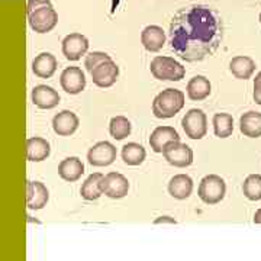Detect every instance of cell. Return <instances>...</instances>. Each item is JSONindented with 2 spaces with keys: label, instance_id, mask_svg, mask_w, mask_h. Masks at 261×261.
I'll use <instances>...</instances> for the list:
<instances>
[{
  "label": "cell",
  "instance_id": "1",
  "mask_svg": "<svg viewBox=\"0 0 261 261\" xmlns=\"http://www.w3.org/2000/svg\"><path fill=\"white\" fill-rule=\"evenodd\" d=\"M224 38L221 15L206 5L181 8L170 22V45L187 63L214 56Z\"/></svg>",
  "mask_w": 261,
  "mask_h": 261
},
{
  "label": "cell",
  "instance_id": "2",
  "mask_svg": "<svg viewBox=\"0 0 261 261\" xmlns=\"http://www.w3.org/2000/svg\"><path fill=\"white\" fill-rule=\"evenodd\" d=\"M185 106V93L177 89H166L152 102V113L159 119L174 118Z\"/></svg>",
  "mask_w": 261,
  "mask_h": 261
},
{
  "label": "cell",
  "instance_id": "3",
  "mask_svg": "<svg viewBox=\"0 0 261 261\" xmlns=\"http://www.w3.org/2000/svg\"><path fill=\"white\" fill-rule=\"evenodd\" d=\"M149 70H151V74L161 82H164V80L180 82L186 75L185 67L178 61H176L173 57H154L151 61V65H149Z\"/></svg>",
  "mask_w": 261,
  "mask_h": 261
},
{
  "label": "cell",
  "instance_id": "4",
  "mask_svg": "<svg viewBox=\"0 0 261 261\" xmlns=\"http://www.w3.org/2000/svg\"><path fill=\"white\" fill-rule=\"evenodd\" d=\"M199 197L206 205H216L224 200L226 195V185L225 180L216 174H209L202 178L199 185Z\"/></svg>",
  "mask_w": 261,
  "mask_h": 261
},
{
  "label": "cell",
  "instance_id": "5",
  "mask_svg": "<svg viewBox=\"0 0 261 261\" xmlns=\"http://www.w3.org/2000/svg\"><path fill=\"white\" fill-rule=\"evenodd\" d=\"M28 23L37 34H47L56 28L58 23V13L53 5L41 6L38 9L28 12Z\"/></svg>",
  "mask_w": 261,
  "mask_h": 261
},
{
  "label": "cell",
  "instance_id": "6",
  "mask_svg": "<svg viewBox=\"0 0 261 261\" xmlns=\"http://www.w3.org/2000/svg\"><path fill=\"white\" fill-rule=\"evenodd\" d=\"M163 155L168 164L177 168H186L193 164V149L180 141L167 144L163 149Z\"/></svg>",
  "mask_w": 261,
  "mask_h": 261
},
{
  "label": "cell",
  "instance_id": "7",
  "mask_svg": "<svg viewBox=\"0 0 261 261\" xmlns=\"http://www.w3.org/2000/svg\"><path fill=\"white\" fill-rule=\"evenodd\" d=\"M181 126L190 140H202L207 132V118L202 109H190L181 119Z\"/></svg>",
  "mask_w": 261,
  "mask_h": 261
},
{
  "label": "cell",
  "instance_id": "8",
  "mask_svg": "<svg viewBox=\"0 0 261 261\" xmlns=\"http://www.w3.org/2000/svg\"><path fill=\"white\" fill-rule=\"evenodd\" d=\"M87 160L94 167H108L116 160V148L108 141H100L89 149Z\"/></svg>",
  "mask_w": 261,
  "mask_h": 261
},
{
  "label": "cell",
  "instance_id": "9",
  "mask_svg": "<svg viewBox=\"0 0 261 261\" xmlns=\"http://www.w3.org/2000/svg\"><path fill=\"white\" fill-rule=\"evenodd\" d=\"M100 187H102L103 195H106L108 197L122 199L129 192V181L121 173H109L103 176Z\"/></svg>",
  "mask_w": 261,
  "mask_h": 261
},
{
  "label": "cell",
  "instance_id": "10",
  "mask_svg": "<svg viewBox=\"0 0 261 261\" xmlns=\"http://www.w3.org/2000/svg\"><path fill=\"white\" fill-rule=\"evenodd\" d=\"M89 51V39L82 34H70L63 39V54L68 61H77Z\"/></svg>",
  "mask_w": 261,
  "mask_h": 261
},
{
  "label": "cell",
  "instance_id": "11",
  "mask_svg": "<svg viewBox=\"0 0 261 261\" xmlns=\"http://www.w3.org/2000/svg\"><path fill=\"white\" fill-rule=\"evenodd\" d=\"M90 74H92V79H93V83L97 87L106 89V87H111V86L116 83V80L119 77V67L113 60L105 61L97 67H94L93 71Z\"/></svg>",
  "mask_w": 261,
  "mask_h": 261
},
{
  "label": "cell",
  "instance_id": "12",
  "mask_svg": "<svg viewBox=\"0 0 261 261\" xmlns=\"http://www.w3.org/2000/svg\"><path fill=\"white\" fill-rule=\"evenodd\" d=\"M60 83L65 93L79 94L86 89V75L79 67H67L61 73Z\"/></svg>",
  "mask_w": 261,
  "mask_h": 261
},
{
  "label": "cell",
  "instance_id": "13",
  "mask_svg": "<svg viewBox=\"0 0 261 261\" xmlns=\"http://www.w3.org/2000/svg\"><path fill=\"white\" fill-rule=\"evenodd\" d=\"M80 125L79 116L71 111H63L57 113L53 119V129L60 137H70L73 135Z\"/></svg>",
  "mask_w": 261,
  "mask_h": 261
},
{
  "label": "cell",
  "instance_id": "14",
  "mask_svg": "<svg viewBox=\"0 0 261 261\" xmlns=\"http://www.w3.org/2000/svg\"><path fill=\"white\" fill-rule=\"evenodd\" d=\"M32 102L39 109H54L57 105L60 103V94L53 87L45 86V84H39L35 86L32 90Z\"/></svg>",
  "mask_w": 261,
  "mask_h": 261
},
{
  "label": "cell",
  "instance_id": "15",
  "mask_svg": "<svg viewBox=\"0 0 261 261\" xmlns=\"http://www.w3.org/2000/svg\"><path fill=\"white\" fill-rule=\"evenodd\" d=\"M141 44L149 53H159L166 44V34L161 27L149 25L141 32Z\"/></svg>",
  "mask_w": 261,
  "mask_h": 261
},
{
  "label": "cell",
  "instance_id": "16",
  "mask_svg": "<svg viewBox=\"0 0 261 261\" xmlns=\"http://www.w3.org/2000/svg\"><path fill=\"white\" fill-rule=\"evenodd\" d=\"M49 192L47 186L41 181H28L27 189V205L32 211H39L47 206Z\"/></svg>",
  "mask_w": 261,
  "mask_h": 261
},
{
  "label": "cell",
  "instance_id": "17",
  "mask_svg": "<svg viewBox=\"0 0 261 261\" xmlns=\"http://www.w3.org/2000/svg\"><path fill=\"white\" fill-rule=\"evenodd\" d=\"M173 141H180L177 130L173 126H159L152 130L149 137V145L154 152H163L164 147Z\"/></svg>",
  "mask_w": 261,
  "mask_h": 261
},
{
  "label": "cell",
  "instance_id": "18",
  "mask_svg": "<svg viewBox=\"0 0 261 261\" xmlns=\"http://www.w3.org/2000/svg\"><path fill=\"white\" fill-rule=\"evenodd\" d=\"M212 92V84L205 75H195L187 83V96L193 102H202Z\"/></svg>",
  "mask_w": 261,
  "mask_h": 261
},
{
  "label": "cell",
  "instance_id": "19",
  "mask_svg": "<svg viewBox=\"0 0 261 261\" xmlns=\"http://www.w3.org/2000/svg\"><path fill=\"white\" fill-rule=\"evenodd\" d=\"M57 58L49 53H42L32 61V71L39 79H51L57 70Z\"/></svg>",
  "mask_w": 261,
  "mask_h": 261
},
{
  "label": "cell",
  "instance_id": "20",
  "mask_svg": "<svg viewBox=\"0 0 261 261\" xmlns=\"http://www.w3.org/2000/svg\"><path fill=\"white\" fill-rule=\"evenodd\" d=\"M58 174L65 181L74 183L84 174V164L77 157H68L60 163Z\"/></svg>",
  "mask_w": 261,
  "mask_h": 261
},
{
  "label": "cell",
  "instance_id": "21",
  "mask_svg": "<svg viewBox=\"0 0 261 261\" xmlns=\"http://www.w3.org/2000/svg\"><path fill=\"white\" fill-rule=\"evenodd\" d=\"M193 192V180L187 174H177L168 183V193L177 200H185Z\"/></svg>",
  "mask_w": 261,
  "mask_h": 261
},
{
  "label": "cell",
  "instance_id": "22",
  "mask_svg": "<svg viewBox=\"0 0 261 261\" xmlns=\"http://www.w3.org/2000/svg\"><path fill=\"white\" fill-rule=\"evenodd\" d=\"M51 154V145L47 140L34 137L27 141V157L29 161L39 163L47 160Z\"/></svg>",
  "mask_w": 261,
  "mask_h": 261
},
{
  "label": "cell",
  "instance_id": "23",
  "mask_svg": "<svg viewBox=\"0 0 261 261\" xmlns=\"http://www.w3.org/2000/svg\"><path fill=\"white\" fill-rule=\"evenodd\" d=\"M240 130L248 138H260L261 137V113L250 112L244 113L240 118Z\"/></svg>",
  "mask_w": 261,
  "mask_h": 261
},
{
  "label": "cell",
  "instance_id": "24",
  "mask_svg": "<svg viewBox=\"0 0 261 261\" xmlns=\"http://www.w3.org/2000/svg\"><path fill=\"white\" fill-rule=\"evenodd\" d=\"M229 70L237 79L240 80H248L254 71H255V63L252 61L250 57L238 56L233 57L229 63Z\"/></svg>",
  "mask_w": 261,
  "mask_h": 261
},
{
  "label": "cell",
  "instance_id": "25",
  "mask_svg": "<svg viewBox=\"0 0 261 261\" xmlns=\"http://www.w3.org/2000/svg\"><path fill=\"white\" fill-rule=\"evenodd\" d=\"M102 178L103 174H100V173H93L86 178V181L82 185V189H80V195L84 200H97L103 195L102 187H100Z\"/></svg>",
  "mask_w": 261,
  "mask_h": 261
},
{
  "label": "cell",
  "instance_id": "26",
  "mask_svg": "<svg viewBox=\"0 0 261 261\" xmlns=\"http://www.w3.org/2000/svg\"><path fill=\"white\" fill-rule=\"evenodd\" d=\"M147 157L145 148L137 142H128L122 147V160L128 166H140Z\"/></svg>",
  "mask_w": 261,
  "mask_h": 261
},
{
  "label": "cell",
  "instance_id": "27",
  "mask_svg": "<svg viewBox=\"0 0 261 261\" xmlns=\"http://www.w3.org/2000/svg\"><path fill=\"white\" fill-rule=\"evenodd\" d=\"M214 130L218 138H228L233 132V118L229 113H216L214 116Z\"/></svg>",
  "mask_w": 261,
  "mask_h": 261
},
{
  "label": "cell",
  "instance_id": "28",
  "mask_svg": "<svg viewBox=\"0 0 261 261\" xmlns=\"http://www.w3.org/2000/svg\"><path fill=\"white\" fill-rule=\"evenodd\" d=\"M130 130H132V125L125 116H115L109 123V132L116 141H122L129 137Z\"/></svg>",
  "mask_w": 261,
  "mask_h": 261
},
{
  "label": "cell",
  "instance_id": "29",
  "mask_svg": "<svg viewBox=\"0 0 261 261\" xmlns=\"http://www.w3.org/2000/svg\"><path fill=\"white\" fill-rule=\"evenodd\" d=\"M244 196L252 200L257 202L261 199V174H250L248 177L244 180L243 185Z\"/></svg>",
  "mask_w": 261,
  "mask_h": 261
},
{
  "label": "cell",
  "instance_id": "30",
  "mask_svg": "<svg viewBox=\"0 0 261 261\" xmlns=\"http://www.w3.org/2000/svg\"><path fill=\"white\" fill-rule=\"evenodd\" d=\"M112 57L108 56L106 53H102V51H93V53H89L86 56V60H84V67L89 73L93 71L94 67H97L99 64H102L105 61H111Z\"/></svg>",
  "mask_w": 261,
  "mask_h": 261
},
{
  "label": "cell",
  "instance_id": "31",
  "mask_svg": "<svg viewBox=\"0 0 261 261\" xmlns=\"http://www.w3.org/2000/svg\"><path fill=\"white\" fill-rule=\"evenodd\" d=\"M254 100L261 106V71L254 79Z\"/></svg>",
  "mask_w": 261,
  "mask_h": 261
},
{
  "label": "cell",
  "instance_id": "32",
  "mask_svg": "<svg viewBox=\"0 0 261 261\" xmlns=\"http://www.w3.org/2000/svg\"><path fill=\"white\" fill-rule=\"evenodd\" d=\"M47 5H53V3L49 0H29L27 12H32V10L38 9L41 6H47Z\"/></svg>",
  "mask_w": 261,
  "mask_h": 261
},
{
  "label": "cell",
  "instance_id": "33",
  "mask_svg": "<svg viewBox=\"0 0 261 261\" xmlns=\"http://www.w3.org/2000/svg\"><path fill=\"white\" fill-rule=\"evenodd\" d=\"M154 224L159 225V224H177V221L176 219H173V218H170V216H160L157 218L155 221H154Z\"/></svg>",
  "mask_w": 261,
  "mask_h": 261
},
{
  "label": "cell",
  "instance_id": "34",
  "mask_svg": "<svg viewBox=\"0 0 261 261\" xmlns=\"http://www.w3.org/2000/svg\"><path fill=\"white\" fill-rule=\"evenodd\" d=\"M254 224H261V207L254 215Z\"/></svg>",
  "mask_w": 261,
  "mask_h": 261
},
{
  "label": "cell",
  "instance_id": "35",
  "mask_svg": "<svg viewBox=\"0 0 261 261\" xmlns=\"http://www.w3.org/2000/svg\"><path fill=\"white\" fill-rule=\"evenodd\" d=\"M260 23H261V13H260Z\"/></svg>",
  "mask_w": 261,
  "mask_h": 261
}]
</instances>
